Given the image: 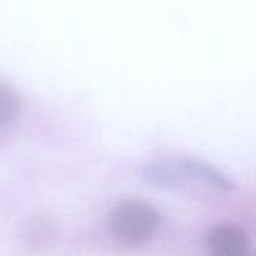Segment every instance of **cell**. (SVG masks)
<instances>
[{
	"label": "cell",
	"instance_id": "1",
	"mask_svg": "<svg viewBox=\"0 0 256 256\" xmlns=\"http://www.w3.org/2000/svg\"><path fill=\"white\" fill-rule=\"evenodd\" d=\"M108 220L110 231L117 242L140 246L158 234L162 218L153 206L138 200H126L114 206Z\"/></svg>",
	"mask_w": 256,
	"mask_h": 256
},
{
	"label": "cell",
	"instance_id": "2",
	"mask_svg": "<svg viewBox=\"0 0 256 256\" xmlns=\"http://www.w3.org/2000/svg\"><path fill=\"white\" fill-rule=\"evenodd\" d=\"M207 248L210 256H254L246 231L232 224H222L210 230Z\"/></svg>",
	"mask_w": 256,
	"mask_h": 256
},
{
	"label": "cell",
	"instance_id": "3",
	"mask_svg": "<svg viewBox=\"0 0 256 256\" xmlns=\"http://www.w3.org/2000/svg\"><path fill=\"white\" fill-rule=\"evenodd\" d=\"M178 166L182 170V174L189 180H198L204 184L213 186L220 190H231L234 189V182L226 177L222 171H219L216 166L198 160V159H182L177 160Z\"/></svg>",
	"mask_w": 256,
	"mask_h": 256
},
{
	"label": "cell",
	"instance_id": "4",
	"mask_svg": "<svg viewBox=\"0 0 256 256\" xmlns=\"http://www.w3.org/2000/svg\"><path fill=\"white\" fill-rule=\"evenodd\" d=\"M144 178L153 186L176 189L184 183V177L177 160H160L144 166Z\"/></svg>",
	"mask_w": 256,
	"mask_h": 256
},
{
	"label": "cell",
	"instance_id": "5",
	"mask_svg": "<svg viewBox=\"0 0 256 256\" xmlns=\"http://www.w3.org/2000/svg\"><path fill=\"white\" fill-rule=\"evenodd\" d=\"M20 104V96L15 88L0 81V128H4L15 120Z\"/></svg>",
	"mask_w": 256,
	"mask_h": 256
}]
</instances>
